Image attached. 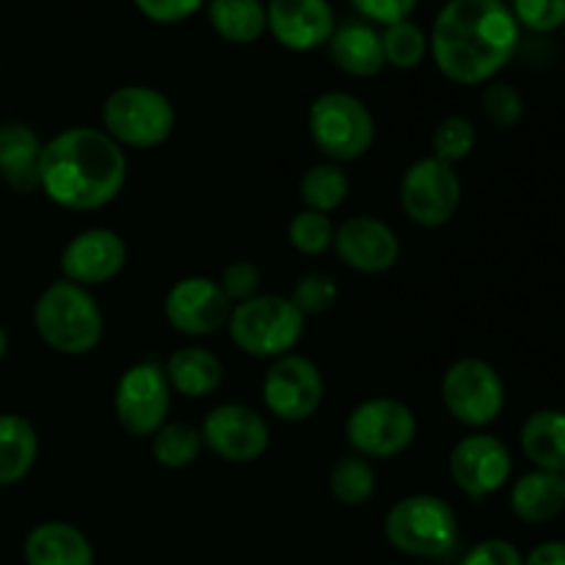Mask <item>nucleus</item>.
Wrapping results in <instances>:
<instances>
[{
    "label": "nucleus",
    "instance_id": "nucleus-13",
    "mask_svg": "<svg viewBox=\"0 0 565 565\" xmlns=\"http://www.w3.org/2000/svg\"><path fill=\"white\" fill-rule=\"evenodd\" d=\"M447 472L461 494L469 500H486L511 483L513 456L502 439L475 430L450 450Z\"/></svg>",
    "mask_w": 565,
    "mask_h": 565
},
{
    "label": "nucleus",
    "instance_id": "nucleus-39",
    "mask_svg": "<svg viewBox=\"0 0 565 565\" xmlns=\"http://www.w3.org/2000/svg\"><path fill=\"white\" fill-rule=\"evenodd\" d=\"M417 3L419 0H351V6L364 20L384 28L392 25V22L408 20Z\"/></svg>",
    "mask_w": 565,
    "mask_h": 565
},
{
    "label": "nucleus",
    "instance_id": "nucleus-42",
    "mask_svg": "<svg viewBox=\"0 0 565 565\" xmlns=\"http://www.w3.org/2000/svg\"><path fill=\"white\" fill-rule=\"evenodd\" d=\"M557 475H561V483H563V494H565V469H563V472H557Z\"/></svg>",
    "mask_w": 565,
    "mask_h": 565
},
{
    "label": "nucleus",
    "instance_id": "nucleus-31",
    "mask_svg": "<svg viewBox=\"0 0 565 565\" xmlns=\"http://www.w3.org/2000/svg\"><path fill=\"white\" fill-rule=\"evenodd\" d=\"M475 147H478V127L467 116H445L441 121H436L434 132H430V154L450 166L467 160Z\"/></svg>",
    "mask_w": 565,
    "mask_h": 565
},
{
    "label": "nucleus",
    "instance_id": "nucleus-1",
    "mask_svg": "<svg viewBox=\"0 0 565 565\" xmlns=\"http://www.w3.org/2000/svg\"><path fill=\"white\" fill-rule=\"evenodd\" d=\"M522 28L505 0H447L428 36L436 70L458 86L491 83L516 55Z\"/></svg>",
    "mask_w": 565,
    "mask_h": 565
},
{
    "label": "nucleus",
    "instance_id": "nucleus-4",
    "mask_svg": "<svg viewBox=\"0 0 565 565\" xmlns=\"http://www.w3.org/2000/svg\"><path fill=\"white\" fill-rule=\"evenodd\" d=\"M384 539L392 550L419 561H439L458 546V513L436 494H408L384 516Z\"/></svg>",
    "mask_w": 565,
    "mask_h": 565
},
{
    "label": "nucleus",
    "instance_id": "nucleus-19",
    "mask_svg": "<svg viewBox=\"0 0 565 565\" xmlns=\"http://www.w3.org/2000/svg\"><path fill=\"white\" fill-rule=\"evenodd\" d=\"M329 55L337 70L359 81L375 77L386 66L381 31L367 20H348L337 25L329 39Z\"/></svg>",
    "mask_w": 565,
    "mask_h": 565
},
{
    "label": "nucleus",
    "instance_id": "nucleus-21",
    "mask_svg": "<svg viewBox=\"0 0 565 565\" xmlns=\"http://www.w3.org/2000/svg\"><path fill=\"white\" fill-rule=\"evenodd\" d=\"M42 138L25 121L0 125V180L17 193H31L39 188V158Z\"/></svg>",
    "mask_w": 565,
    "mask_h": 565
},
{
    "label": "nucleus",
    "instance_id": "nucleus-37",
    "mask_svg": "<svg viewBox=\"0 0 565 565\" xmlns=\"http://www.w3.org/2000/svg\"><path fill=\"white\" fill-rule=\"evenodd\" d=\"M458 565H524V555L516 544L505 539H486L463 552Z\"/></svg>",
    "mask_w": 565,
    "mask_h": 565
},
{
    "label": "nucleus",
    "instance_id": "nucleus-17",
    "mask_svg": "<svg viewBox=\"0 0 565 565\" xmlns=\"http://www.w3.org/2000/svg\"><path fill=\"white\" fill-rule=\"evenodd\" d=\"M337 257L351 270L364 276H381L401 259V237L379 215H353L334 232Z\"/></svg>",
    "mask_w": 565,
    "mask_h": 565
},
{
    "label": "nucleus",
    "instance_id": "nucleus-25",
    "mask_svg": "<svg viewBox=\"0 0 565 565\" xmlns=\"http://www.w3.org/2000/svg\"><path fill=\"white\" fill-rule=\"evenodd\" d=\"M39 458V434L22 414H0V489L22 483Z\"/></svg>",
    "mask_w": 565,
    "mask_h": 565
},
{
    "label": "nucleus",
    "instance_id": "nucleus-27",
    "mask_svg": "<svg viewBox=\"0 0 565 565\" xmlns=\"http://www.w3.org/2000/svg\"><path fill=\"white\" fill-rule=\"evenodd\" d=\"M298 193H301L303 210L331 215L345 204L348 193H351V180L340 163L323 160V163H315L312 169L303 171Z\"/></svg>",
    "mask_w": 565,
    "mask_h": 565
},
{
    "label": "nucleus",
    "instance_id": "nucleus-28",
    "mask_svg": "<svg viewBox=\"0 0 565 565\" xmlns=\"http://www.w3.org/2000/svg\"><path fill=\"white\" fill-rule=\"evenodd\" d=\"M152 458L163 469H171V472H180V469L193 467L199 461L204 450V441L199 428L188 423H177V419H169L166 425H160L152 436Z\"/></svg>",
    "mask_w": 565,
    "mask_h": 565
},
{
    "label": "nucleus",
    "instance_id": "nucleus-11",
    "mask_svg": "<svg viewBox=\"0 0 565 565\" xmlns=\"http://www.w3.org/2000/svg\"><path fill=\"white\" fill-rule=\"evenodd\" d=\"M326 381L318 364L301 353L274 359L263 375V403L287 425H301L320 412Z\"/></svg>",
    "mask_w": 565,
    "mask_h": 565
},
{
    "label": "nucleus",
    "instance_id": "nucleus-35",
    "mask_svg": "<svg viewBox=\"0 0 565 565\" xmlns=\"http://www.w3.org/2000/svg\"><path fill=\"white\" fill-rule=\"evenodd\" d=\"M511 11L519 28L533 33H552L565 25V0H513Z\"/></svg>",
    "mask_w": 565,
    "mask_h": 565
},
{
    "label": "nucleus",
    "instance_id": "nucleus-20",
    "mask_svg": "<svg viewBox=\"0 0 565 565\" xmlns=\"http://www.w3.org/2000/svg\"><path fill=\"white\" fill-rule=\"evenodd\" d=\"M25 565H94V546L81 527L70 522H42L25 535Z\"/></svg>",
    "mask_w": 565,
    "mask_h": 565
},
{
    "label": "nucleus",
    "instance_id": "nucleus-9",
    "mask_svg": "<svg viewBox=\"0 0 565 565\" xmlns=\"http://www.w3.org/2000/svg\"><path fill=\"white\" fill-rule=\"evenodd\" d=\"M417 414L397 397H367L345 419V439L367 461L397 458L417 439Z\"/></svg>",
    "mask_w": 565,
    "mask_h": 565
},
{
    "label": "nucleus",
    "instance_id": "nucleus-22",
    "mask_svg": "<svg viewBox=\"0 0 565 565\" xmlns=\"http://www.w3.org/2000/svg\"><path fill=\"white\" fill-rule=\"evenodd\" d=\"M163 370L171 392L182 397H210L224 384V362L204 345L177 348Z\"/></svg>",
    "mask_w": 565,
    "mask_h": 565
},
{
    "label": "nucleus",
    "instance_id": "nucleus-34",
    "mask_svg": "<svg viewBox=\"0 0 565 565\" xmlns=\"http://www.w3.org/2000/svg\"><path fill=\"white\" fill-rule=\"evenodd\" d=\"M480 103H483L486 119L494 127H500V130H511L524 116V97L513 83L491 81L483 88V99Z\"/></svg>",
    "mask_w": 565,
    "mask_h": 565
},
{
    "label": "nucleus",
    "instance_id": "nucleus-38",
    "mask_svg": "<svg viewBox=\"0 0 565 565\" xmlns=\"http://www.w3.org/2000/svg\"><path fill=\"white\" fill-rule=\"evenodd\" d=\"M136 9L141 11L147 20L160 22V25H171V22H182L199 9H204L207 0H132Z\"/></svg>",
    "mask_w": 565,
    "mask_h": 565
},
{
    "label": "nucleus",
    "instance_id": "nucleus-18",
    "mask_svg": "<svg viewBox=\"0 0 565 565\" xmlns=\"http://www.w3.org/2000/svg\"><path fill=\"white\" fill-rule=\"evenodd\" d=\"M268 33L292 53H309L329 44L337 28L329 0H268Z\"/></svg>",
    "mask_w": 565,
    "mask_h": 565
},
{
    "label": "nucleus",
    "instance_id": "nucleus-7",
    "mask_svg": "<svg viewBox=\"0 0 565 565\" xmlns=\"http://www.w3.org/2000/svg\"><path fill=\"white\" fill-rule=\"evenodd\" d=\"M309 138L331 163H353L375 143V116L356 94L326 92L315 97L307 116Z\"/></svg>",
    "mask_w": 565,
    "mask_h": 565
},
{
    "label": "nucleus",
    "instance_id": "nucleus-5",
    "mask_svg": "<svg viewBox=\"0 0 565 565\" xmlns=\"http://www.w3.org/2000/svg\"><path fill=\"white\" fill-rule=\"evenodd\" d=\"M307 318L298 312L290 296H276V292H259L248 301L235 303L230 315V340L237 351L252 359H274L287 356L301 342Z\"/></svg>",
    "mask_w": 565,
    "mask_h": 565
},
{
    "label": "nucleus",
    "instance_id": "nucleus-29",
    "mask_svg": "<svg viewBox=\"0 0 565 565\" xmlns=\"http://www.w3.org/2000/svg\"><path fill=\"white\" fill-rule=\"evenodd\" d=\"M329 489L340 505L348 508H362L373 500L375 494V469L367 458L356 456H342L329 472Z\"/></svg>",
    "mask_w": 565,
    "mask_h": 565
},
{
    "label": "nucleus",
    "instance_id": "nucleus-15",
    "mask_svg": "<svg viewBox=\"0 0 565 565\" xmlns=\"http://www.w3.org/2000/svg\"><path fill=\"white\" fill-rule=\"evenodd\" d=\"M166 323L182 337L202 340L226 329L232 301L221 290L218 279L210 276H185L174 281L163 298Z\"/></svg>",
    "mask_w": 565,
    "mask_h": 565
},
{
    "label": "nucleus",
    "instance_id": "nucleus-32",
    "mask_svg": "<svg viewBox=\"0 0 565 565\" xmlns=\"http://www.w3.org/2000/svg\"><path fill=\"white\" fill-rule=\"evenodd\" d=\"M337 226L331 224V215L315 213V210H298L287 226L290 246L303 257H320L334 246Z\"/></svg>",
    "mask_w": 565,
    "mask_h": 565
},
{
    "label": "nucleus",
    "instance_id": "nucleus-40",
    "mask_svg": "<svg viewBox=\"0 0 565 565\" xmlns=\"http://www.w3.org/2000/svg\"><path fill=\"white\" fill-rule=\"evenodd\" d=\"M524 565H565V541H544L524 555Z\"/></svg>",
    "mask_w": 565,
    "mask_h": 565
},
{
    "label": "nucleus",
    "instance_id": "nucleus-10",
    "mask_svg": "<svg viewBox=\"0 0 565 565\" xmlns=\"http://www.w3.org/2000/svg\"><path fill=\"white\" fill-rule=\"evenodd\" d=\"M463 185L456 166L425 154L414 160L401 177V210L412 224L439 230L456 218L461 207Z\"/></svg>",
    "mask_w": 565,
    "mask_h": 565
},
{
    "label": "nucleus",
    "instance_id": "nucleus-2",
    "mask_svg": "<svg viewBox=\"0 0 565 565\" xmlns=\"http://www.w3.org/2000/svg\"><path fill=\"white\" fill-rule=\"evenodd\" d=\"M127 154L103 127H66L42 143L39 191L72 213H97L127 185Z\"/></svg>",
    "mask_w": 565,
    "mask_h": 565
},
{
    "label": "nucleus",
    "instance_id": "nucleus-6",
    "mask_svg": "<svg viewBox=\"0 0 565 565\" xmlns=\"http://www.w3.org/2000/svg\"><path fill=\"white\" fill-rule=\"evenodd\" d=\"M177 127L174 103L160 88L130 83L119 86L103 103V130L121 149H154Z\"/></svg>",
    "mask_w": 565,
    "mask_h": 565
},
{
    "label": "nucleus",
    "instance_id": "nucleus-3",
    "mask_svg": "<svg viewBox=\"0 0 565 565\" xmlns=\"http://www.w3.org/2000/svg\"><path fill=\"white\" fill-rule=\"evenodd\" d=\"M33 329L50 351L61 356H86L103 342L105 315L92 290L55 279L33 303Z\"/></svg>",
    "mask_w": 565,
    "mask_h": 565
},
{
    "label": "nucleus",
    "instance_id": "nucleus-33",
    "mask_svg": "<svg viewBox=\"0 0 565 565\" xmlns=\"http://www.w3.org/2000/svg\"><path fill=\"white\" fill-rule=\"evenodd\" d=\"M290 301L296 303L298 312L303 318H312V315H326L337 307L340 301V285L334 281V276L320 274V270H309L301 279L296 281L290 292Z\"/></svg>",
    "mask_w": 565,
    "mask_h": 565
},
{
    "label": "nucleus",
    "instance_id": "nucleus-12",
    "mask_svg": "<svg viewBox=\"0 0 565 565\" xmlns=\"http://www.w3.org/2000/svg\"><path fill=\"white\" fill-rule=\"evenodd\" d=\"M171 386L163 364L154 359L138 362L121 373L114 392L116 423L138 439H149L160 425L169 423Z\"/></svg>",
    "mask_w": 565,
    "mask_h": 565
},
{
    "label": "nucleus",
    "instance_id": "nucleus-24",
    "mask_svg": "<svg viewBox=\"0 0 565 565\" xmlns=\"http://www.w3.org/2000/svg\"><path fill=\"white\" fill-rule=\"evenodd\" d=\"M511 511L519 522L524 524H546L555 522L565 511V494L561 475L557 472H541V469H530L527 475L511 486Z\"/></svg>",
    "mask_w": 565,
    "mask_h": 565
},
{
    "label": "nucleus",
    "instance_id": "nucleus-23",
    "mask_svg": "<svg viewBox=\"0 0 565 565\" xmlns=\"http://www.w3.org/2000/svg\"><path fill=\"white\" fill-rule=\"evenodd\" d=\"M519 447L524 458L541 472L565 469V412L563 408H539L524 419L519 430Z\"/></svg>",
    "mask_w": 565,
    "mask_h": 565
},
{
    "label": "nucleus",
    "instance_id": "nucleus-16",
    "mask_svg": "<svg viewBox=\"0 0 565 565\" xmlns=\"http://www.w3.org/2000/svg\"><path fill=\"white\" fill-rule=\"evenodd\" d=\"M61 279L81 285L86 290L108 285L125 270L127 243L125 237L108 226L83 230L61 248Z\"/></svg>",
    "mask_w": 565,
    "mask_h": 565
},
{
    "label": "nucleus",
    "instance_id": "nucleus-30",
    "mask_svg": "<svg viewBox=\"0 0 565 565\" xmlns=\"http://www.w3.org/2000/svg\"><path fill=\"white\" fill-rule=\"evenodd\" d=\"M381 42H384V58L386 66L395 70H417L428 55V33L417 25L414 20L392 22L381 31Z\"/></svg>",
    "mask_w": 565,
    "mask_h": 565
},
{
    "label": "nucleus",
    "instance_id": "nucleus-26",
    "mask_svg": "<svg viewBox=\"0 0 565 565\" xmlns=\"http://www.w3.org/2000/svg\"><path fill=\"white\" fill-rule=\"evenodd\" d=\"M204 11L210 28L232 44H252L268 31L263 0H207Z\"/></svg>",
    "mask_w": 565,
    "mask_h": 565
},
{
    "label": "nucleus",
    "instance_id": "nucleus-14",
    "mask_svg": "<svg viewBox=\"0 0 565 565\" xmlns=\"http://www.w3.org/2000/svg\"><path fill=\"white\" fill-rule=\"evenodd\" d=\"M204 447L226 463H254L270 445L268 419L246 403H218L199 425Z\"/></svg>",
    "mask_w": 565,
    "mask_h": 565
},
{
    "label": "nucleus",
    "instance_id": "nucleus-36",
    "mask_svg": "<svg viewBox=\"0 0 565 565\" xmlns=\"http://www.w3.org/2000/svg\"><path fill=\"white\" fill-rule=\"evenodd\" d=\"M218 285L224 290V296L232 301V307H235V303H243L263 292L259 290L263 287V270L252 259H235V263H230L224 268Z\"/></svg>",
    "mask_w": 565,
    "mask_h": 565
},
{
    "label": "nucleus",
    "instance_id": "nucleus-8",
    "mask_svg": "<svg viewBox=\"0 0 565 565\" xmlns=\"http://www.w3.org/2000/svg\"><path fill=\"white\" fill-rule=\"evenodd\" d=\"M505 381L500 370L480 356H463L441 375V403L458 425L489 428L505 408Z\"/></svg>",
    "mask_w": 565,
    "mask_h": 565
},
{
    "label": "nucleus",
    "instance_id": "nucleus-41",
    "mask_svg": "<svg viewBox=\"0 0 565 565\" xmlns=\"http://www.w3.org/2000/svg\"><path fill=\"white\" fill-rule=\"evenodd\" d=\"M6 353H9V334H6V329L0 326V362L6 359Z\"/></svg>",
    "mask_w": 565,
    "mask_h": 565
}]
</instances>
